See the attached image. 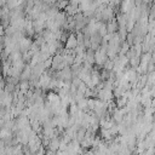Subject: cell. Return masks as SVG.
Instances as JSON below:
<instances>
[{
	"mask_svg": "<svg viewBox=\"0 0 155 155\" xmlns=\"http://www.w3.org/2000/svg\"><path fill=\"white\" fill-rule=\"evenodd\" d=\"M114 98V93L111 90H105V88H102L98 91V94H97V99L102 101V102H105V103H109L111 102Z\"/></svg>",
	"mask_w": 155,
	"mask_h": 155,
	"instance_id": "6da1fadb",
	"label": "cell"
},
{
	"mask_svg": "<svg viewBox=\"0 0 155 155\" xmlns=\"http://www.w3.org/2000/svg\"><path fill=\"white\" fill-rule=\"evenodd\" d=\"M78 46V39H76V34L75 33H69L68 35V39L65 41V45H64V48L67 50H70V51H74Z\"/></svg>",
	"mask_w": 155,
	"mask_h": 155,
	"instance_id": "7a4b0ae2",
	"label": "cell"
},
{
	"mask_svg": "<svg viewBox=\"0 0 155 155\" xmlns=\"http://www.w3.org/2000/svg\"><path fill=\"white\" fill-rule=\"evenodd\" d=\"M134 6H136V5H134V1H128V0L122 1V2L120 4V12H121V13H125V15H128L130 11H131Z\"/></svg>",
	"mask_w": 155,
	"mask_h": 155,
	"instance_id": "3957f363",
	"label": "cell"
},
{
	"mask_svg": "<svg viewBox=\"0 0 155 155\" xmlns=\"http://www.w3.org/2000/svg\"><path fill=\"white\" fill-rule=\"evenodd\" d=\"M59 145H61V138L59 137H56V138H52L48 144H47V150H52L54 153H57L59 150Z\"/></svg>",
	"mask_w": 155,
	"mask_h": 155,
	"instance_id": "277c9868",
	"label": "cell"
},
{
	"mask_svg": "<svg viewBox=\"0 0 155 155\" xmlns=\"http://www.w3.org/2000/svg\"><path fill=\"white\" fill-rule=\"evenodd\" d=\"M117 29H119V25H117L116 18H113L109 22H107V31H108V34H115V33H117Z\"/></svg>",
	"mask_w": 155,
	"mask_h": 155,
	"instance_id": "5b68a950",
	"label": "cell"
},
{
	"mask_svg": "<svg viewBox=\"0 0 155 155\" xmlns=\"http://www.w3.org/2000/svg\"><path fill=\"white\" fill-rule=\"evenodd\" d=\"M30 76H31V65L30 64H27L25 68L23 69V71L21 73L19 81H29Z\"/></svg>",
	"mask_w": 155,
	"mask_h": 155,
	"instance_id": "8992f818",
	"label": "cell"
},
{
	"mask_svg": "<svg viewBox=\"0 0 155 155\" xmlns=\"http://www.w3.org/2000/svg\"><path fill=\"white\" fill-rule=\"evenodd\" d=\"M16 31H17V30H16L11 24H10L8 27H6V28H5V35H6V36H12Z\"/></svg>",
	"mask_w": 155,
	"mask_h": 155,
	"instance_id": "52a82bcc",
	"label": "cell"
},
{
	"mask_svg": "<svg viewBox=\"0 0 155 155\" xmlns=\"http://www.w3.org/2000/svg\"><path fill=\"white\" fill-rule=\"evenodd\" d=\"M45 155H57V153H54V151H52V150H47V149H46Z\"/></svg>",
	"mask_w": 155,
	"mask_h": 155,
	"instance_id": "ba28073f",
	"label": "cell"
},
{
	"mask_svg": "<svg viewBox=\"0 0 155 155\" xmlns=\"http://www.w3.org/2000/svg\"><path fill=\"white\" fill-rule=\"evenodd\" d=\"M0 155H7L5 149H0Z\"/></svg>",
	"mask_w": 155,
	"mask_h": 155,
	"instance_id": "9c48e42d",
	"label": "cell"
},
{
	"mask_svg": "<svg viewBox=\"0 0 155 155\" xmlns=\"http://www.w3.org/2000/svg\"><path fill=\"white\" fill-rule=\"evenodd\" d=\"M0 69H1V62H0Z\"/></svg>",
	"mask_w": 155,
	"mask_h": 155,
	"instance_id": "30bf717a",
	"label": "cell"
},
{
	"mask_svg": "<svg viewBox=\"0 0 155 155\" xmlns=\"http://www.w3.org/2000/svg\"><path fill=\"white\" fill-rule=\"evenodd\" d=\"M154 150H155V147H154Z\"/></svg>",
	"mask_w": 155,
	"mask_h": 155,
	"instance_id": "8fae6325",
	"label": "cell"
}]
</instances>
